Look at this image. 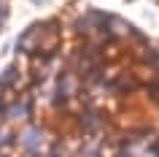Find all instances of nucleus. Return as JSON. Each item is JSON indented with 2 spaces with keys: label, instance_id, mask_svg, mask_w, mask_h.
<instances>
[{
  "label": "nucleus",
  "instance_id": "2",
  "mask_svg": "<svg viewBox=\"0 0 159 157\" xmlns=\"http://www.w3.org/2000/svg\"><path fill=\"white\" fill-rule=\"evenodd\" d=\"M6 119L14 127H22V125L33 122L35 119V95L27 92V95H16V98L6 100Z\"/></svg>",
  "mask_w": 159,
  "mask_h": 157
},
{
  "label": "nucleus",
  "instance_id": "12",
  "mask_svg": "<svg viewBox=\"0 0 159 157\" xmlns=\"http://www.w3.org/2000/svg\"><path fill=\"white\" fill-rule=\"evenodd\" d=\"M157 133H159V122H157Z\"/></svg>",
  "mask_w": 159,
  "mask_h": 157
},
{
  "label": "nucleus",
  "instance_id": "11",
  "mask_svg": "<svg viewBox=\"0 0 159 157\" xmlns=\"http://www.w3.org/2000/svg\"><path fill=\"white\" fill-rule=\"evenodd\" d=\"M0 157H14V152H0Z\"/></svg>",
  "mask_w": 159,
  "mask_h": 157
},
{
  "label": "nucleus",
  "instance_id": "10",
  "mask_svg": "<svg viewBox=\"0 0 159 157\" xmlns=\"http://www.w3.org/2000/svg\"><path fill=\"white\" fill-rule=\"evenodd\" d=\"M3 100H8V95H6V92L0 90V103H3Z\"/></svg>",
  "mask_w": 159,
  "mask_h": 157
},
{
  "label": "nucleus",
  "instance_id": "3",
  "mask_svg": "<svg viewBox=\"0 0 159 157\" xmlns=\"http://www.w3.org/2000/svg\"><path fill=\"white\" fill-rule=\"evenodd\" d=\"M108 35L113 43H132L135 35H138V27L132 25V22H127L124 17H119V14H113L108 22Z\"/></svg>",
  "mask_w": 159,
  "mask_h": 157
},
{
  "label": "nucleus",
  "instance_id": "6",
  "mask_svg": "<svg viewBox=\"0 0 159 157\" xmlns=\"http://www.w3.org/2000/svg\"><path fill=\"white\" fill-rule=\"evenodd\" d=\"M8 14H11V0H0V17L8 19Z\"/></svg>",
  "mask_w": 159,
  "mask_h": 157
},
{
  "label": "nucleus",
  "instance_id": "8",
  "mask_svg": "<svg viewBox=\"0 0 159 157\" xmlns=\"http://www.w3.org/2000/svg\"><path fill=\"white\" fill-rule=\"evenodd\" d=\"M30 3H33V6H38V8H43V6H49L51 0H30Z\"/></svg>",
  "mask_w": 159,
  "mask_h": 157
},
{
  "label": "nucleus",
  "instance_id": "13",
  "mask_svg": "<svg viewBox=\"0 0 159 157\" xmlns=\"http://www.w3.org/2000/svg\"><path fill=\"white\" fill-rule=\"evenodd\" d=\"M157 3H159V0H157Z\"/></svg>",
  "mask_w": 159,
  "mask_h": 157
},
{
  "label": "nucleus",
  "instance_id": "4",
  "mask_svg": "<svg viewBox=\"0 0 159 157\" xmlns=\"http://www.w3.org/2000/svg\"><path fill=\"white\" fill-rule=\"evenodd\" d=\"M0 152H16V127L0 125Z\"/></svg>",
  "mask_w": 159,
  "mask_h": 157
},
{
  "label": "nucleus",
  "instance_id": "7",
  "mask_svg": "<svg viewBox=\"0 0 159 157\" xmlns=\"http://www.w3.org/2000/svg\"><path fill=\"white\" fill-rule=\"evenodd\" d=\"M0 125H8V119H6V100L0 103Z\"/></svg>",
  "mask_w": 159,
  "mask_h": 157
},
{
  "label": "nucleus",
  "instance_id": "1",
  "mask_svg": "<svg viewBox=\"0 0 159 157\" xmlns=\"http://www.w3.org/2000/svg\"><path fill=\"white\" fill-rule=\"evenodd\" d=\"M49 141H51V135L46 130V122H41V119H33V122L16 127V152L19 155L46 152Z\"/></svg>",
  "mask_w": 159,
  "mask_h": 157
},
{
  "label": "nucleus",
  "instance_id": "9",
  "mask_svg": "<svg viewBox=\"0 0 159 157\" xmlns=\"http://www.w3.org/2000/svg\"><path fill=\"white\" fill-rule=\"evenodd\" d=\"M19 157H49L46 152H33V155H19Z\"/></svg>",
  "mask_w": 159,
  "mask_h": 157
},
{
  "label": "nucleus",
  "instance_id": "5",
  "mask_svg": "<svg viewBox=\"0 0 159 157\" xmlns=\"http://www.w3.org/2000/svg\"><path fill=\"white\" fill-rule=\"evenodd\" d=\"M108 157H135L132 152H129V149H111V144H108Z\"/></svg>",
  "mask_w": 159,
  "mask_h": 157
}]
</instances>
